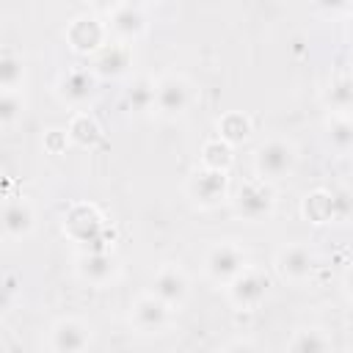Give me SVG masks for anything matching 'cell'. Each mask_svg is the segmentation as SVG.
<instances>
[{
	"label": "cell",
	"mask_w": 353,
	"mask_h": 353,
	"mask_svg": "<svg viewBox=\"0 0 353 353\" xmlns=\"http://www.w3.org/2000/svg\"><path fill=\"white\" fill-rule=\"evenodd\" d=\"M97 72L88 66V69H69L58 77L55 83V94L63 105L69 108H83L94 94H97Z\"/></svg>",
	"instance_id": "cell-11"
},
{
	"label": "cell",
	"mask_w": 353,
	"mask_h": 353,
	"mask_svg": "<svg viewBox=\"0 0 353 353\" xmlns=\"http://www.w3.org/2000/svg\"><path fill=\"white\" fill-rule=\"evenodd\" d=\"M248 135H251V119H248L245 113L229 110V113H223V116L218 119V138L229 141L232 146L240 143V141H245Z\"/></svg>",
	"instance_id": "cell-21"
},
{
	"label": "cell",
	"mask_w": 353,
	"mask_h": 353,
	"mask_svg": "<svg viewBox=\"0 0 353 353\" xmlns=\"http://www.w3.org/2000/svg\"><path fill=\"white\" fill-rule=\"evenodd\" d=\"M226 295H229L232 306H237V309H243V312H251V309H256V306L265 301V295H268V276H265L262 270H256V268L248 265L240 276H234V279L226 284Z\"/></svg>",
	"instance_id": "cell-9"
},
{
	"label": "cell",
	"mask_w": 353,
	"mask_h": 353,
	"mask_svg": "<svg viewBox=\"0 0 353 353\" xmlns=\"http://www.w3.org/2000/svg\"><path fill=\"white\" fill-rule=\"evenodd\" d=\"M25 80V61L22 55H17L14 50H3L0 55V91L6 88H22Z\"/></svg>",
	"instance_id": "cell-23"
},
{
	"label": "cell",
	"mask_w": 353,
	"mask_h": 353,
	"mask_svg": "<svg viewBox=\"0 0 353 353\" xmlns=\"http://www.w3.org/2000/svg\"><path fill=\"white\" fill-rule=\"evenodd\" d=\"M190 108V83L182 74H165L154 85V113L163 119H179Z\"/></svg>",
	"instance_id": "cell-6"
},
{
	"label": "cell",
	"mask_w": 353,
	"mask_h": 353,
	"mask_svg": "<svg viewBox=\"0 0 353 353\" xmlns=\"http://www.w3.org/2000/svg\"><path fill=\"white\" fill-rule=\"evenodd\" d=\"M108 25L99 22L94 14H80L66 28V41L80 55H94L97 50H102L108 44Z\"/></svg>",
	"instance_id": "cell-8"
},
{
	"label": "cell",
	"mask_w": 353,
	"mask_h": 353,
	"mask_svg": "<svg viewBox=\"0 0 353 353\" xmlns=\"http://www.w3.org/2000/svg\"><path fill=\"white\" fill-rule=\"evenodd\" d=\"M201 165L229 171V165H232V143L223 141V138L207 141V143L201 146Z\"/></svg>",
	"instance_id": "cell-25"
},
{
	"label": "cell",
	"mask_w": 353,
	"mask_h": 353,
	"mask_svg": "<svg viewBox=\"0 0 353 353\" xmlns=\"http://www.w3.org/2000/svg\"><path fill=\"white\" fill-rule=\"evenodd\" d=\"M132 66V44L130 41H108L102 50L94 52L91 69L97 72V77H121L127 74Z\"/></svg>",
	"instance_id": "cell-13"
},
{
	"label": "cell",
	"mask_w": 353,
	"mask_h": 353,
	"mask_svg": "<svg viewBox=\"0 0 353 353\" xmlns=\"http://www.w3.org/2000/svg\"><path fill=\"white\" fill-rule=\"evenodd\" d=\"M325 143L336 154L353 152V119L347 113H331L325 121Z\"/></svg>",
	"instance_id": "cell-17"
},
{
	"label": "cell",
	"mask_w": 353,
	"mask_h": 353,
	"mask_svg": "<svg viewBox=\"0 0 353 353\" xmlns=\"http://www.w3.org/2000/svg\"><path fill=\"white\" fill-rule=\"evenodd\" d=\"M323 99H325L331 113H347L353 108V74L331 80L325 94H323Z\"/></svg>",
	"instance_id": "cell-19"
},
{
	"label": "cell",
	"mask_w": 353,
	"mask_h": 353,
	"mask_svg": "<svg viewBox=\"0 0 353 353\" xmlns=\"http://www.w3.org/2000/svg\"><path fill=\"white\" fill-rule=\"evenodd\" d=\"M334 221H347L353 215V190L347 188H334Z\"/></svg>",
	"instance_id": "cell-27"
},
{
	"label": "cell",
	"mask_w": 353,
	"mask_h": 353,
	"mask_svg": "<svg viewBox=\"0 0 353 353\" xmlns=\"http://www.w3.org/2000/svg\"><path fill=\"white\" fill-rule=\"evenodd\" d=\"M342 287H345V295L353 298V265L347 268V273H345V279H342Z\"/></svg>",
	"instance_id": "cell-30"
},
{
	"label": "cell",
	"mask_w": 353,
	"mask_h": 353,
	"mask_svg": "<svg viewBox=\"0 0 353 353\" xmlns=\"http://www.w3.org/2000/svg\"><path fill=\"white\" fill-rule=\"evenodd\" d=\"M232 204H234V212L248 221V223H259V221H268L276 210V193H273V182H265V179H245L234 196H232Z\"/></svg>",
	"instance_id": "cell-2"
},
{
	"label": "cell",
	"mask_w": 353,
	"mask_h": 353,
	"mask_svg": "<svg viewBox=\"0 0 353 353\" xmlns=\"http://www.w3.org/2000/svg\"><path fill=\"white\" fill-rule=\"evenodd\" d=\"M25 113V97L22 88H6L0 91V124L8 130L17 124V119H22Z\"/></svg>",
	"instance_id": "cell-24"
},
{
	"label": "cell",
	"mask_w": 353,
	"mask_h": 353,
	"mask_svg": "<svg viewBox=\"0 0 353 353\" xmlns=\"http://www.w3.org/2000/svg\"><path fill=\"white\" fill-rule=\"evenodd\" d=\"M91 345V328L80 317H61L50 325L47 347L52 353H80Z\"/></svg>",
	"instance_id": "cell-10"
},
{
	"label": "cell",
	"mask_w": 353,
	"mask_h": 353,
	"mask_svg": "<svg viewBox=\"0 0 353 353\" xmlns=\"http://www.w3.org/2000/svg\"><path fill=\"white\" fill-rule=\"evenodd\" d=\"M295 163H298V152L295 143L287 138H270L254 152V171L265 182H279L290 176Z\"/></svg>",
	"instance_id": "cell-1"
},
{
	"label": "cell",
	"mask_w": 353,
	"mask_h": 353,
	"mask_svg": "<svg viewBox=\"0 0 353 353\" xmlns=\"http://www.w3.org/2000/svg\"><path fill=\"white\" fill-rule=\"evenodd\" d=\"M124 3H127V6H135V8H146L152 0H124Z\"/></svg>",
	"instance_id": "cell-33"
},
{
	"label": "cell",
	"mask_w": 353,
	"mask_h": 353,
	"mask_svg": "<svg viewBox=\"0 0 353 353\" xmlns=\"http://www.w3.org/2000/svg\"><path fill=\"white\" fill-rule=\"evenodd\" d=\"M347 116H350V119H353V108H350V110H347Z\"/></svg>",
	"instance_id": "cell-34"
},
{
	"label": "cell",
	"mask_w": 353,
	"mask_h": 353,
	"mask_svg": "<svg viewBox=\"0 0 353 353\" xmlns=\"http://www.w3.org/2000/svg\"><path fill=\"white\" fill-rule=\"evenodd\" d=\"M154 80H149V77H141V80H135L132 85H130V91H127V105H130V110H135V113H143V110H154Z\"/></svg>",
	"instance_id": "cell-26"
},
{
	"label": "cell",
	"mask_w": 353,
	"mask_h": 353,
	"mask_svg": "<svg viewBox=\"0 0 353 353\" xmlns=\"http://www.w3.org/2000/svg\"><path fill=\"white\" fill-rule=\"evenodd\" d=\"M66 132H69V141L77 143V146H94V143L99 141V135H102L99 124H97L94 116H88L85 110H77V113L72 116Z\"/></svg>",
	"instance_id": "cell-20"
},
{
	"label": "cell",
	"mask_w": 353,
	"mask_h": 353,
	"mask_svg": "<svg viewBox=\"0 0 353 353\" xmlns=\"http://www.w3.org/2000/svg\"><path fill=\"white\" fill-rule=\"evenodd\" d=\"M314 268H317V256L306 243H290L276 254V273L290 284L309 281Z\"/></svg>",
	"instance_id": "cell-7"
},
{
	"label": "cell",
	"mask_w": 353,
	"mask_h": 353,
	"mask_svg": "<svg viewBox=\"0 0 353 353\" xmlns=\"http://www.w3.org/2000/svg\"><path fill=\"white\" fill-rule=\"evenodd\" d=\"M312 6L325 17H336V14H347L353 8V0H312Z\"/></svg>",
	"instance_id": "cell-28"
},
{
	"label": "cell",
	"mask_w": 353,
	"mask_h": 353,
	"mask_svg": "<svg viewBox=\"0 0 353 353\" xmlns=\"http://www.w3.org/2000/svg\"><path fill=\"white\" fill-rule=\"evenodd\" d=\"M345 39L350 41V47H353V14L347 17V22H345Z\"/></svg>",
	"instance_id": "cell-32"
},
{
	"label": "cell",
	"mask_w": 353,
	"mask_h": 353,
	"mask_svg": "<svg viewBox=\"0 0 353 353\" xmlns=\"http://www.w3.org/2000/svg\"><path fill=\"white\" fill-rule=\"evenodd\" d=\"M185 190L196 207H215L229 196V174L221 168L199 165L190 171Z\"/></svg>",
	"instance_id": "cell-4"
},
{
	"label": "cell",
	"mask_w": 353,
	"mask_h": 353,
	"mask_svg": "<svg viewBox=\"0 0 353 353\" xmlns=\"http://www.w3.org/2000/svg\"><path fill=\"white\" fill-rule=\"evenodd\" d=\"M245 268H248L245 251L237 243H232V240H221V243L210 245L207 254H204V273H207L210 281H215L221 287H226Z\"/></svg>",
	"instance_id": "cell-3"
},
{
	"label": "cell",
	"mask_w": 353,
	"mask_h": 353,
	"mask_svg": "<svg viewBox=\"0 0 353 353\" xmlns=\"http://www.w3.org/2000/svg\"><path fill=\"white\" fill-rule=\"evenodd\" d=\"M121 3H124V0H91V6H94L97 11H102V14H110V11H116Z\"/></svg>",
	"instance_id": "cell-29"
},
{
	"label": "cell",
	"mask_w": 353,
	"mask_h": 353,
	"mask_svg": "<svg viewBox=\"0 0 353 353\" xmlns=\"http://www.w3.org/2000/svg\"><path fill=\"white\" fill-rule=\"evenodd\" d=\"M146 30V14L143 8H135V6H127L121 3L116 11L108 14V33L119 41H135L141 33Z\"/></svg>",
	"instance_id": "cell-16"
},
{
	"label": "cell",
	"mask_w": 353,
	"mask_h": 353,
	"mask_svg": "<svg viewBox=\"0 0 353 353\" xmlns=\"http://www.w3.org/2000/svg\"><path fill=\"white\" fill-rule=\"evenodd\" d=\"M36 229V210L25 196L6 199L3 204V237L8 243L25 240Z\"/></svg>",
	"instance_id": "cell-12"
},
{
	"label": "cell",
	"mask_w": 353,
	"mask_h": 353,
	"mask_svg": "<svg viewBox=\"0 0 353 353\" xmlns=\"http://www.w3.org/2000/svg\"><path fill=\"white\" fill-rule=\"evenodd\" d=\"M168 317H171V306L163 298H157L152 290L138 295L130 306V325L143 336L163 334V328L168 325Z\"/></svg>",
	"instance_id": "cell-5"
},
{
	"label": "cell",
	"mask_w": 353,
	"mask_h": 353,
	"mask_svg": "<svg viewBox=\"0 0 353 353\" xmlns=\"http://www.w3.org/2000/svg\"><path fill=\"white\" fill-rule=\"evenodd\" d=\"M334 342L325 331L320 328H301L295 331V336L287 342V350H295V353H317V350H328Z\"/></svg>",
	"instance_id": "cell-22"
},
{
	"label": "cell",
	"mask_w": 353,
	"mask_h": 353,
	"mask_svg": "<svg viewBox=\"0 0 353 353\" xmlns=\"http://www.w3.org/2000/svg\"><path fill=\"white\" fill-rule=\"evenodd\" d=\"M301 210H303V215L312 223H328V221H334V196H331V190L320 188V190L306 193Z\"/></svg>",
	"instance_id": "cell-18"
},
{
	"label": "cell",
	"mask_w": 353,
	"mask_h": 353,
	"mask_svg": "<svg viewBox=\"0 0 353 353\" xmlns=\"http://www.w3.org/2000/svg\"><path fill=\"white\" fill-rule=\"evenodd\" d=\"M152 292H154L157 298H163L171 309H179V306L185 303L188 292H190V281H188V276H185L182 268H176V265H163V268L154 273V279H152Z\"/></svg>",
	"instance_id": "cell-14"
},
{
	"label": "cell",
	"mask_w": 353,
	"mask_h": 353,
	"mask_svg": "<svg viewBox=\"0 0 353 353\" xmlns=\"http://www.w3.org/2000/svg\"><path fill=\"white\" fill-rule=\"evenodd\" d=\"M223 350H254V345L245 342V339H234V342H229Z\"/></svg>",
	"instance_id": "cell-31"
},
{
	"label": "cell",
	"mask_w": 353,
	"mask_h": 353,
	"mask_svg": "<svg viewBox=\"0 0 353 353\" xmlns=\"http://www.w3.org/2000/svg\"><path fill=\"white\" fill-rule=\"evenodd\" d=\"M74 273H77L85 284L102 287V284H108V281L116 276V259H113V254H108V251H102V248L83 251V254L74 259Z\"/></svg>",
	"instance_id": "cell-15"
}]
</instances>
